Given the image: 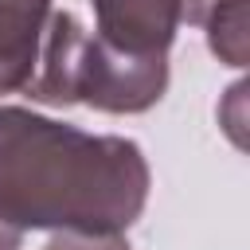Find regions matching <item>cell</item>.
Returning <instances> with one entry per match:
<instances>
[{"label": "cell", "mask_w": 250, "mask_h": 250, "mask_svg": "<svg viewBox=\"0 0 250 250\" xmlns=\"http://www.w3.org/2000/svg\"><path fill=\"white\" fill-rule=\"evenodd\" d=\"M51 0H0V94H16L31 82Z\"/></svg>", "instance_id": "obj_4"}, {"label": "cell", "mask_w": 250, "mask_h": 250, "mask_svg": "<svg viewBox=\"0 0 250 250\" xmlns=\"http://www.w3.org/2000/svg\"><path fill=\"white\" fill-rule=\"evenodd\" d=\"M43 250H129L121 234H55Z\"/></svg>", "instance_id": "obj_6"}, {"label": "cell", "mask_w": 250, "mask_h": 250, "mask_svg": "<svg viewBox=\"0 0 250 250\" xmlns=\"http://www.w3.org/2000/svg\"><path fill=\"white\" fill-rule=\"evenodd\" d=\"M184 23L207 31L219 62L246 66V0H184Z\"/></svg>", "instance_id": "obj_5"}, {"label": "cell", "mask_w": 250, "mask_h": 250, "mask_svg": "<svg viewBox=\"0 0 250 250\" xmlns=\"http://www.w3.org/2000/svg\"><path fill=\"white\" fill-rule=\"evenodd\" d=\"M20 242H23V230L12 227V223L0 215V250H20Z\"/></svg>", "instance_id": "obj_7"}, {"label": "cell", "mask_w": 250, "mask_h": 250, "mask_svg": "<svg viewBox=\"0 0 250 250\" xmlns=\"http://www.w3.org/2000/svg\"><path fill=\"white\" fill-rule=\"evenodd\" d=\"M23 90L43 105L145 113L168 90V55H129L86 31L74 12H51L35 74Z\"/></svg>", "instance_id": "obj_2"}, {"label": "cell", "mask_w": 250, "mask_h": 250, "mask_svg": "<svg viewBox=\"0 0 250 250\" xmlns=\"http://www.w3.org/2000/svg\"><path fill=\"white\" fill-rule=\"evenodd\" d=\"M137 141L0 105V215L27 230L121 234L148 203Z\"/></svg>", "instance_id": "obj_1"}, {"label": "cell", "mask_w": 250, "mask_h": 250, "mask_svg": "<svg viewBox=\"0 0 250 250\" xmlns=\"http://www.w3.org/2000/svg\"><path fill=\"white\" fill-rule=\"evenodd\" d=\"M98 35L129 55H168L184 23V0H90Z\"/></svg>", "instance_id": "obj_3"}]
</instances>
